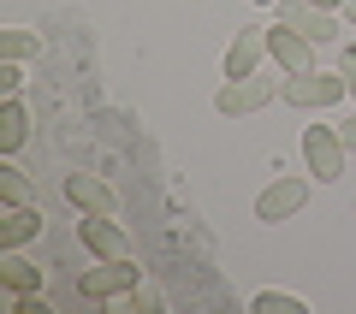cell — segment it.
Listing matches in <instances>:
<instances>
[{"instance_id": "cell-16", "label": "cell", "mask_w": 356, "mask_h": 314, "mask_svg": "<svg viewBox=\"0 0 356 314\" xmlns=\"http://www.w3.org/2000/svg\"><path fill=\"white\" fill-rule=\"evenodd\" d=\"M255 314H303V302L285 297V290H261V297H255Z\"/></svg>"}, {"instance_id": "cell-7", "label": "cell", "mask_w": 356, "mask_h": 314, "mask_svg": "<svg viewBox=\"0 0 356 314\" xmlns=\"http://www.w3.org/2000/svg\"><path fill=\"white\" fill-rule=\"evenodd\" d=\"M267 60H280V65H285V77L315 72V42L297 36L291 24H267Z\"/></svg>"}, {"instance_id": "cell-6", "label": "cell", "mask_w": 356, "mask_h": 314, "mask_svg": "<svg viewBox=\"0 0 356 314\" xmlns=\"http://www.w3.org/2000/svg\"><path fill=\"white\" fill-rule=\"evenodd\" d=\"M267 101H273V77H255L250 72V77H226V89L214 95V107L226 119H238V113H261Z\"/></svg>"}, {"instance_id": "cell-10", "label": "cell", "mask_w": 356, "mask_h": 314, "mask_svg": "<svg viewBox=\"0 0 356 314\" xmlns=\"http://www.w3.org/2000/svg\"><path fill=\"white\" fill-rule=\"evenodd\" d=\"M261 60H267V24H243L226 48V77H250Z\"/></svg>"}, {"instance_id": "cell-13", "label": "cell", "mask_w": 356, "mask_h": 314, "mask_svg": "<svg viewBox=\"0 0 356 314\" xmlns=\"http://www.w3.org/2000/svg\"><path fill=\"white\" fill-rule=\"evenodd\" d=\"M36 231H42L36 208H13V220H6V231H0V243H6V249H18V243H30Z\"/></svg>"}, {"instance_id": "cell-15", "label": "cell", "mask_w": 356, "mask_h": 314, "mask_svg": "<svg viewBox=\"0 0 356 314\" xmlns=\"http://www.w3.org/2000/svg\"><path fill=\"white\" fill-rule=\"evenodd\" d=\"M0 196H6V208H30V184L18 166H0Z\"/></svg>"}, {"instance_id": "cell-20", "label": "cell", "mask_w": 356, "mask_h": 314, "mask_svg": "<svg viewBox=\"0 0 356 314\" xmlns=\"http://www.w3.org/2000/svg\"><path fill=\"white\" fill-rule=\"evenodd\" d=\"M339 137H344V149H356V113H350V119L339 125Z\"/></svg>"}, {"instance_id": "cell-2", "label": "cell", "mask_w": 356, "mask_h": 314, "mask_svg": "<svg viewBox=\"0 0 356 314\" xmlns=\"http://www.w3.org/2000/svg\"><path fill=\"white\" fill-rule=\"evenodd\" d=\"M344 154L350 149H344V137L332 125H309L303 131V160H309V172H315L321 184H339L344 178Z\"/></svg>"}, {"instance_id": "cell-9", "label": "cell", "mask_w": 356, "mask_h": 314, "mask_svg": "<svg viewBox=\"0 0 356 314\" xmlns=\"http://www.w3.org/2000/svg\"><path fill=\"white\" fill-rule=\"evenodd\" d=\"M65 201H72L77 214H113V208H119L113 184L95 178V172H65Z\"/></svg>"}, {"instance_id": "cell-22", "label": "cell", "mask_w": 356, "mask_h": 314, "mask_svg": "<svg viewBox=\"0 0 356 314\" xmlns=\"http://www.w3.org/2000/svg\"><path fill=\"white\" fill-rule=\"evenodd\" d=\"M315 6H332V13H339V6H344V0H315Z\"/></svg>"}, {"instance_id": "cell-4", "label": "cell", "mask_w": 356, "mask_h": 314, "mask_svg": "<svg viewBox=\"0 0 356 314\" xmlns=\"http://www.w3.org/2000/svg\"><path fill=\"white\" fill-rule=\"evenodd\" d=\"M280 24H291L297 36H309L315 48L339 36V13H332V6H315V0H280Z\"/></svg>"}, {"instance_id": "cell-19", "label": "cell", "mask_w": 356, "mask_h": 314, "mask_svg": "<svg viewBox=\"0 0 356 314\" xmlns=\"http://www.w3.org/2000/svg\"><path fill=\"white\" fill-rule=\"evenodd\" d=\"M339 72H344V89L356 95V48H344V60H339Z\"/></svg>"}, {"instance_id": "cell-8", "label": "cell", "mask_w": 356, "mask_h": 314, "mask_svg": "<svg viewBox=\"0 0 356 314\" xmlns=\"http://www.w3.org/2000/svg\"><path fill=\"white\" fill-rule=\"evenodd\" d=\"M77 238H83V249L102 255V261H131V238L113 226V214H83L77 220Z\"/></svg>"}, {"instance_id": "cell-12", "label": "cell", "mask_w": 356, "mask_h": 314, "mask_svg": "<svg viewBox=\"0 0 356 314\" xmlns=\"http://www.w3.org/2000/svg\"><path fill=\"white\" fill-rule=\"evenodd\" d=\"M24 137H30V113H24V101H6V107H0V154L24 149Z\"/></svg>"}, {"instance_id": "cell-18", "label": "cell", "mask_w": 356, "mask_h": 314, "mask_svg": "<svg viewBox=\"0 0 356 314\" xmlns=\"http://www.w3.org/2000/svg\"><path fill=\"white\" fill-rule=\"evenodd\" d=\"M18 65H24V60H0V89H6V95L24 83V72H18Z\"/></svg>"}, {"instance_id": "cell-5", "label": "cell", "mask_w": 356, "mask_h": 314, "mask_svg": "<svg viewBox=\"0 0 356 314\" xmlns=\"http://www.w3.org/2000/svg\"><path fill=\"white\" fill-rule=\"evenodd\" d=\"M303 201H309V184H303V178H273V184L255 196V220L285 226L291 214H303Z\"/></svg>"}, {"instance_id": "cell-23", "label": "cell", "mask_w": 356, "mask_h": 314, "mask_svg": "<svg viewBox=\"0 0 356 314\" xmlns=\"http://www.w3.org/2000/svg\"><path fill=\"white\" fill-rule=\"evenodd\" d=\"M255 6H280V0H255Z\"/></svg>"}, {"instance_id": "cell-3", "label": "cell", "mask_w": 356, "mask_h": 314, "mask_svg": "<svg viewBox=\"0 0 356 314\" xmlns=\"http://www.w3.org/2000/svg\"><path fill=\"white\" fill-rule=\"evenodd\" d=\"M137 285H143V267H131V261H102V267H89V273L77 279V290H83V297H95V302L131 297Z\"/></svg>"}, {"instance_id": "cell-14", "label": "cell", "mask_w": 356, "mask_h": 314, "mask_svg": "<svg viewBox=\"0 0 356 314\" xmlns=\"http://www.w3.org/2000/svg\"><path fill=\"white\" fill-rule=\"evenodd\" d=\"M36 48H42V42L30 36V30H18V24H13V30H0V60H30Z\"/></svg>"}, {"instance_id": "cell-11", "label": "cell", "mask_w": 356, "mask_h": 314, "mask_svg": "<svg viewBox=\"0 0 356 314\" xmlns=\"http://www.w3.org/2000/svg\"><path fill=\"white\" fill-rule=\"evenodd\" d=\"M0 279H6L18 297H36V290H42V267H30L18 249H6V261H0Z\"/></svg>"}, {"instance_id": "cell-17", "label": "cell", "mask_w": 356, "mask_h": 314, "mask_svg": "<svg viewBox=\"0 0 356 314\" xmlns=\"http://www.w3.org/2000/svg\"><path fill=\"white\" fill-rule=\"evenodd\" d=\"M131 308L154 314V308H161V290H154V285H137V290H131Z\"/></svg>"}, {"instance_id": "cell-1", "label": "cell", "mask_w": 356, "mask_h": 314, "mask_svg": "<svg viewBox=\"0 0 356 314\" xmlns=\"http://www.w3.org/2000/svg\"><path fill=\"white\" fill-rule=\"evenodd\" d=\"M350 95L344 89V72L332 77V72H297V77H285V107H303V113H315V107H339V101Z\"/></svg>"}, {"instance_id": "cell-21", "label": "cell", "mask_w": 356, "mask_h": 314, "mask_svg": "<svg viewBox=\"0 0 356 314\" xmlns=\"http://www.w3.org/2000/svg\"><path fill=\"white\" fill-rule=\"evenodd\" d=\"M344 18H350V24H356V0H344Z\"/></svg>"}]
</instances>
